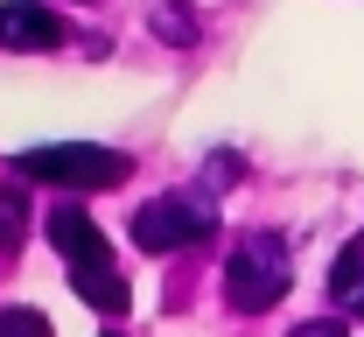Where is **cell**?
<instances>
[{
  "instance_id": "cell-1",
  "label": "cell",
  "mask_w": 364,
  "mask_h": 337,
  "mask_svg": "<svg viewBox=\"0 0 364 337\" xmlns=\"http://www.w3.org/2000/svg\"><path fill=\"white\" fill-rule=\"evenodd\" d=\"M49 239H56L63 267H70V289L85 295L98 316H119V309H127L119 260H112V246H105V232L91 225V211H85V204H56V211H49Z\"/></svg>"
},
{
  "instance_id": "cell-2",
  "label": "cell",
  "mask_w": 364,
  "mask_h": 337,
  "mask_svg": "<svg viewBox=\"0 0 364 337\" xmlns=\"http://www.w3.org/2000/svg\"><path fill=\"white\" fill-rule=\"evenodd\" d=\"M287 281H294V246H287V232H273V225L238 232V246H231V260H225V302L231 309L238 316H267L273 302L287 295Z\"/></svg>"
},
{
  "instance_id": "cell-3",
  "label": "cell",
  "mask_w": 364,
  "mask_h": 337,
  "mask_svg": "<svg viewBox=\"0 0 364 337\" xmlns=\"http://www.w3.org/2000/svg\"><path fill=\"white\" fill-rule=\"evenodd\" d=\"M21 183H49V190H112L127 176L119 147H91V141H56V147H28L14 162Z\"/></svg>"
},
{
  "instance_id": "cell-4",
  "label": "cell",
  "mask_w": 364,
  "mask_h": 337,
  "mask_svg": "<svg viewBox=\"0 0 364 337\" xmlns=\"http://www.w3.org/2000/svg\"><path fill=\"white\" fill-rule=\"evenodd\" d=\"M134 246L140 253H176V246H196V239H210V204L203 197H182V190H168V197H147L134 211Z\"/></svg>"
},
{
  "instance_id": "cell-5",
  "label": "cell",
  "mask_w": 364,
  "mask_h": 337,
  "mask_svg": "<svg viewBox=\"0 0 364 337\" xmlns=\"http://www.w3.org/2000/svg\"><path fill=\"white\" fill-rule=\"evenodd\" d=\"M63 14L43 7V0H0V49H63Z\"/></svg>"
},
{
  "instance_id": "cell-6",
  "label": "cell",
  "mask_w": 364,
  "mask_h": 337,
  "mask_svg": "<svg viewBox=\"0 0 364 337\" xmlns=\"http://www.w3.org/2000/svg\"><path fill=\"white\" fill-rule=\"evenodd\" d=\"M329 295H336V309L364 316V232H350V246L336 253V267H329Z\"/></svg>"
},
{
  "instance_id": "cell-7",
  "label": "cell",
  "mask_w": 364,
  "mask_h": 337,
  "mask_svg": "<svg viewBox=\"0 0 364 337\" xmlns=\"http://www.w3.org/2000/svg\"><path fill=\"white\" fill-rule=\"evenodd\" d=\"M21 225H28V190L14 176V183H0V246H21Z\"/></svg>"
},
{
  "instance_id": "cell-8",
  "label": "cell",
  "mask_w": 364,
  "mask_h": 337,
  "mask_svg": "<svg viewBox=\"0 0 364 337\" xmlns=\"http://www.w3.org/2000/svg\"><path fill=\"white\" fill-rule=\"evenodd\" d=\"M154 36H161V43H189V36H196L189 0H161V7H154Z\"/></svg>"
},
{
  "instance_id": "cell-9",
  "label": "cell",
  "mask_w": 364,
  "mask_h": 337,
  "mask_svg": "<svg viewBox=\"0 0 364 337\" xmlns=\"http://www.w3.org/2000/svg\"><path fill=\"white\" fill-rule=\"evenodd\" d=\"M0 337H49L43 309H0Z\"/></svg>"
},
{
  "instance_id": "cell-10",
  "label": "cell",
  "mask_w": 364,
  "mask_h": 337,
  "mask_svg": "<svg viewBox=\"0 0 364 337\" xmlns=\"http://www.w3.org/2000/svg\"><path fill=\"white\" fill-rule=\"evenodd\" d=\"M287 337H350V331H343V323H329V316H316V323H294Z\"/></svg>"
},
{
  "instance_id": "cell-11",
  "label": "cell",
  "mask_w": 364,
  "mask_h": 337,
  "mask_svg": "<svg viewBox=\"0 0 364 337\" xmlns=\"http://www.w3.org/2000/svg\"><path fill=\"white\" fill-rule=\"evenodd\" d=\"M105 337H119V331H105Z\"/></svg>"
}]
</instances>
